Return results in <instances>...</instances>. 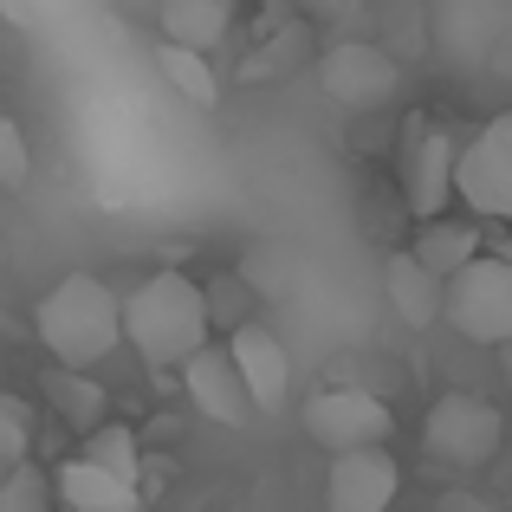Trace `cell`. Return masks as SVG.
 <instances>
[{
  "instance_id": "7c38bea8",
  "label": "cell",
  "mask_w": 512,
  "mask_h": 512,
  "mask_svg": "<svg viewBox=\"0 0 512 512\" xmlns=\"http://www.w3.org/2000/svg\"><path fill=\"white\" fill-rule=\"evenodd\" d=\"M52 500L65 512H137L143 493L130 487V480H117V474H104V467H91V461L72 454V461L52 474Z\"/></svg>"
},
{
  "instance_id": "8992f818",
  "label": "cell",
  "mask_w": 512,
  "mask_h": 512,
  "mask_svg": "<svg viewBox=\"0 0 512 512\" xmlns=\"http://www.w3.org/2000/svg\"><path fill=\"white\" fill-rule=\"evenodd\" d=\"M305 435L318 441V448L331 454H357V448H389V435H396V415H389L383 396H370V389H318L312 402H305Z\"/></svg>"
},
{
  "instance_id": "d6986e66",
  "label": "cell",
  "mask_w": 512,
  "mask_h": 512,
  "mask_svg": "<svg viewBox=\"0 0 512 512\" xmlns=\"http://www.w3.org/2000/svg\"><path fill=\"white\" fill-rule=\"evenodd\" d=\"M0 512H59V500H52V480L39 474L33 461L7 467V474H0Z\"/></svg>"
},
{
  "instance_id": "5bb4252c",
  "label": "cell",
  "mask_w": 512,
  "mask_h": 512,
  "mask_svg": "<svg viewBox=\"0 0 512 512\" xmlns=\"http://www.w3.org/2000/svg\"><path fill=\"white\" fill-rule=\"evenodd\" d=\"M156 26H163L169 46L214 52L234 33V0H156Z\"/></svg>"
},
{
  "instance_id": "603a6c76",
  "label": "cell",
  "mask_w": 512,
  "mask_h": 512,
  "mask_svg": "<svg viewBox=\"0 0 512 512\" xmlns=\"http://www.w3.org/2000/svg\"><path fill=\"white\" fill-rule=\"evenodd\" d=\"M344 7H357V0H312V13H344Z\"/></svg>"
},
{
  "instance_id": "277c9868",
  "label": "cell",
  "mask_w": 512,
  "mask_h": 512,
  "mask_svg": "<svg viewBox=\"0 0 512 512\" xmlns=\"http://www.w3.org/2000/svg\"><path fill=\"white\" fill-rule=\"evenodd\" d=\"M500 441H506L500 409H493L487 396H474V389H448L422 422V448L435 454L441 467H454V474L487 467L493 454H500Z\"/></svg>"
},
{
  "instance_id": "2e32d148",
  "label": "cell",
  "mask_w": 512,
  "mask_h": 512,
  "mask_svg": "<svg viewBox=\"0 0 512 512\" xmlns=\"http://www.w3.org/2000/svg\"><path fill=\"white\" fill-rule=\"evenodd\" d=\"M383 286H389V305H396V318H402L409 331L441 325V279H435V273H422L409 253H396V260H389Z\"/></svg>"
},
{
  "instance_id": "9a60e30c",
  "label": "cell",
  "mask_w": 512,
  "mask_h": 512,
  "mask_svg": "<svg viewBox=\"0 0 512 512\" xmlns=\"http://www.w3.org/2000/svg\"><path fill=\"white\" fill-rule=\"evenodd\" d=\"M474 253H480V227L461 221V214H435V221H422V234H415L409 260L422 266V273L448 279V273H461Z\"/></svg>"
},
{
  "instance_id": "ac0fdd59",
  "label": "cell",
  "mask_w": 512,
  "mask_h": 512,
  "mask_svg": "<svg viewBox=\"0 0 512 512\" xmlns=\"http://www.w3.org/2000/svg\"><path fill=\"white\" fill-rule=\"evenodd\" d=\"M156 72L169 78L175 91H182L188 104H201V111H208L214 98H221V78H214V65H208V52H188V46H169V39H156Z\"/></svg>"
},
{
  "instance_id": "cb8c5ba5",
  "label": "cell",
  "mask_w": 512,
  "mask_h": 512,
  "mask_svg": "<svg viewBox=\"0 0 512 512\" xmlns=\"http://www.w3.org/2000/svg\"><path fill=\"white\" fill-rule=\"evenodd\" d=\"M0 266H7V240H0Z\"/></svg>"
},
{
  "instance_id": "6da1fadb",
  "label": "cell",
  "mask_w": 512,
  "mask_h": 512,
  "mask_svg": "<svg viewBox=\"0 0 512 512\" xmlns=\"http://www.w3.org/2000/svg\"><path fill=\"white\" fill-rule=\"evenodd\" d=\"M117 318H124V344L137 350L150 370H182L201 344H208V305H201V286L188 273H150L130 299H117Z\"/></svg>"
},
{
  "instance_id": "5b68a950",
  "label": "cell",
  "mask_w": 512,
  "mask_h": 512,
  "mask_svg": "<svg viewBox=\"0 0 512 512\" xmlns=\"http://www.w3.org/2000/svg\"><path fill=\"white\" fill-rule=\"evenodd\" d=\"M454 201L480 221L512 214V117H487L467 143H454Z\"/></svg>"
},
{
  "instance_id": "44dd1931",
  "label": "cell",
  "mask_w": 512,
  "mask_h": 512,
  "mask_svg": "<svg viewBox=\"0 0 512 512\" xmlns=\"http://www.w3.org/2000/svg\"><path fill=\"white\" fill-rule=\"evenodd\" d=\"M26 175H33V150H26V130L0 111V195H20Z\"/></svg>"
},
{
  "instance_id": "7a4b0ae2",
  "label": "cell",
  "mask_w": 512,
  "mask_h": 512,
  "mask_svg": "<svg viewBox=\"0 0 512 512\" xmlns=\"http://www.w3.org/2000/svg\"><path fill=\"white\" fill-rule=\"evenodd\" d=\"M33 331H39V344H46L52 363H65V370H91V363H104L117 344H124L117 292L104 286L98 273H65L59 286L39 299Z\"/></svg>"
},
{
  "instance_id": "ba28073f",
  "label": "cell",
  "mask_w": 512,
  "mask_h": 512,
  "mask_svg": "<svg viewBox=\"0 0 512 512\" xmlns=\"http://www.w3.org/2000/svg\"><path fill=\"white\" fill-rule=\"evenodd\" d=\"M318 85L331 91L350 111H370V104H389L402 85V59L376 39H338V46L318 59Z\"/></svg>"
},
{
  "instance_id": "52a82bcc",
  "label": "cell",
  "mask_w": 512,
  "mask_h": 512,
  "mask_svg": "<svg viewBox=\"0 0 512 512\" xmlns=\"http://www.w3.org/2000/svg\"><path fill=\"white\" fill-rule=\"evenodd\" d=\"M396 175H402V201H409L415 221L448 214V201H454V137H448V130H435L428 117H409Z\"/></svg>"
},
{
  "instance_id": "30bf717a",
  "label": "cell",
  "mask_w": 512,
  "mask_h": 512,
  "mask_svg": "<svg viewBox=\"0 0 512 512\" xmlns=\"http://www.w3.org/2000/svg\"><path fill=\"white\" fill-rule=\"evenodd\" d=\"M402 487V467L389 448H357V454H331L325 474V512H389Z\"/></svg>"
},
{
  "instance_id": "9c48e42d",
  "label": "cell",
  "mask_w": 512,
  "mask_h": 512,
  "mask_svg": "<svg viewBox=\"0 0 512 512\" xmlns=\"http://www.w3.org/2000/svg\"><path fill=\"white\" fill-rule=\"evenodd\" d=\"M227 363H234V376H240V389H247V402H253V415H273V409H286V396H292V357H286V344L273 338L266 325H234L227 331Z\"/></svg>"
},
{
  "instance_id": "8fae6325",
  "label": "cell",
  "mask_w": 512,
  "mask_h": 512,
  "mask_svg": "<svg viewBox=\"0 0 512 512\" xmlns=\"http://www.w3.org/2000/svg\"><path fill=\"white\" fill-rule=\"evenodd\" d=\"M182 389H188V402H195L201 422L253 428V402H247V389H240V376H234V363H227L221 344H201L195 357L182 363Z\"/></svg>"
},
{
  "instance_id": "ffe728a7",
  "label": "cell",
  "mask_w": 512,
  "mask_h": 512,
  "mask_svg": "<svg viewBox=\"0 0 512 512\" xmlns=\"http://www.w3.org/2000/svg\"><path fill=\"white\" fill-rule=\"evenodd\" d=\"M26 454H33V409H26L20 396H7V389H0V474H7V467H20Z\"/></svg>"
},
{
  "instance_id": "7402d4cb",
  "label": "cell",
  "mask_w": 512,
  "mask_h": 512,
  "mask_svg": "<svg viewBox=\"0 0 512 512\" xmlns=\"http://www.w3.org/2000/svg\"><path fill=\"white\" fill-rule=\"evenodd\" d=\"M201 305H208V325H247V286H240V273H221L201 286Z\"/></svg>"
},
{
  "instance_id": "4fadbf2b",
  "label": "cell",
  "mask_w": 512,
  "mask_h": 512,
  "mask_svg": "<svg viewBox=\"0 0 512 512\" xmlns=\"http://www.w3.org/2000/svg\"><path fill=\"white\" fill-rule=\"evenodd\" d=\"M39 389H46V409L59 415L72 435H91L98 422H111V396H104V383L91 370H65V363H52V370H39Z\"/></svg>"
},
{
  "instance_id": "3957f363",
  "label": "cell",
  "mask_w": 512,
  "mask_h": 512,
  "mask_svg": "<svg viewBox=\"0 0 512 512\" xmlns=\"http://www.w3.org/2000/svg\"><path fill=\"white\" fill-rule=\"evenodd\" d=\"M441 318L467 344H506L512 338V266L500 253H474L461 273L441 279Z\"/></svg>"
},
{
  "instance_id": "e0dca14e",
  "label": "cell",
  "mask_w": 512,
  "mask_h": 512,
  "mask_svg": "<svg viewBox=\"0 0 512 512\" xmlns=\"http://www.w3.org/2000/svg\"><path fill=\"white\" fill-rule=\"evenodd\" d=\"M78 461L104 467V474L130 480V487L143 493V435H137V428H124V422H98L91 435H78Z\"/></svg>"
},
{
  "instance_id": "d4e9b609",
  "label": "cell",
  "mask_w": 512,
  "mask_h": 512,
  "mask_svg": "<svg viewBox=\"0 0 512 512\" xmlns=\"http://www.w3.org/2000/svg\"><path fill=\"white\" fill-rule=\"evenodd\" d=\"M137 512H150V506H137Z\"/></svg>"
}]
</instances>
